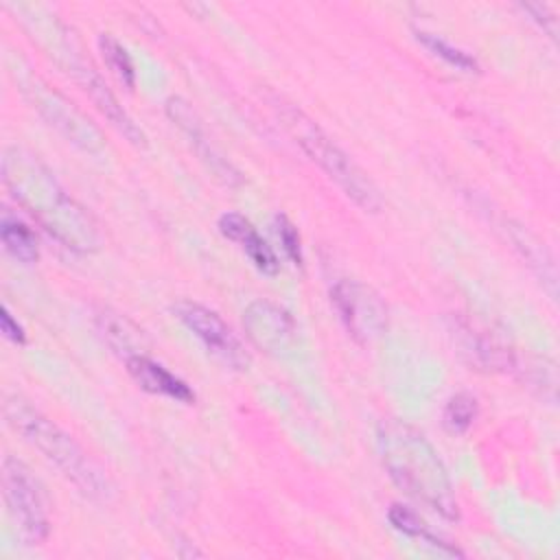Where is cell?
Instances as JSON below:
<instances>
[{
	"label": "cell",
	"instance_id": "cell-1",
	"mask_svg": "<svg viewBox=\"0 0 560 560\" xmlns=\"http://www.w3.org/2000/svg\"><path fill=\"white\" fill-rule=\"evenodd\" d=\"M2 182L22 208L63 247L90 254L98 247L92 214L57 182L52 171L31 151L7 147L0 160Z\"/></svg>",
	"mask_w": 560,
	"mask_h": 560
},
{
	"label": "cell",
	"instance_id": "cell-2",
	"mask_svg": "<svg viewBox=\"0 0 560 560\" xmlns=\"http://www.w3.org/2000/svg\"><path fill=\"white\" fill-rule=\"evenodd\" d=\"M381 462L392 481L446 521H457L459 505L446 468L431 442L411 424L387 418L376 427Z\"/></svg>",
	"mask_w": 560,
	"mask_h": 560
},
{
	"label": "cell",
	"instance_id": "cell-3",
	"mask_svg": "<svg viewBox=\"0 0 560 560\" xmlns=\"http://www.w3.org/2000/svg\"><path fill=\"white\" fill-rule=\"evenodd\" d=\"M2 413L7 424L37 448L74 488L98 503H109L114 488L92 457L50 418L39 413L22 396H4Z\"/></svg>",
	"mask_w": 560,
	"mask_h": 560
},
{
	"label": "cell",
	"instance_id": "cell-4",
	"mask_svg": "<svg viewBox=\"0 0 560 560\" xmlns=\"http://www.w3.org/2000/svg\"><path fill=\"white\" fill-rule=\"evenodd\" d=\"M273 109L293 142L365 212L381 208V195L368 173L300 107L273 98Z\"/></svg>",
	"mask_w": 560,
	"mask_h": 560
},
{
	"label": "cell",
	"instance_id": "cell-5",
	"mask_svg": "<svg viewBox=\"0 0 560 560\" xmlns=\"http://www.w3.org/2000/svg\"><path fill=\"white\" fill-rule=\"evenodd\" d=\"M11 74H13L15 83L20 85L22 94L28 98V103L39 112V116L48 125H52L68 142H72L74 147H79L85 153H98L105 149V140H103L101 131L66 96H61L59 92L48 88L33 72L11 70Z\"/></svg>",
	"mask_w": 560,
	"mask_h": 560
},
{
	"label": "cell",
	"instance_id": "cell-6",
	"mask_svg": "<svg viewBox=\"0 0 560 560\" xmlns=\"http://www.w3.org/2000/svg\"><path fill=\"white\" fill-rule=\"evenodd\" d=\"M2 497L18 536L26 545H39L48 536V512L39 481L18 457L2 459Z\"/></svg>",
	"mask_w": 560,
	"mask_h": 560
},
{
	"label": "cell",
	"instance_id": "cell-7",
	"mask_svg": "<svg viewBox=\"0 0 560 560\" xmlns=\"http://www.w3.org/2000/svg\"><path fill=\"white\" fill-rule=\"evenodd\" d=\"M330 300L354 341L372 343L385 332L387 306L372 287L359 280H339L330 289Z\"/></svg>",
	"mask_w": 560,
	"mask_h": 560
},
{
	"label": "cell",
	"instance_id": "cell-8",
	"mask_svg": "<svg viewBox=\"0 0 560 560\" xmlns=\"http://www.w3.org/2000/svg\"><path fill=\"white\" fill-rule=\"evenodd\" d=\"M173 313L221 363L234 370H245L249 365V357L241 339L221 319V315L192 300H182L173 304Z\"/></svg>",
	"mask_w": 560,
	"mask_h": 560
},
{
	"label": "cell",
	"instance_id": "cell-9",
	"mask_svg": "<svg viewBox=\"0 0 560 560\" xmlns=\"http://www.w3.org/2000/svg\"><path fill=\"white\" fill-rule=\"evenodd\" d=\"M243 328L254 346L269 354H287L298 343V324L291 313L269 300H254L243 313Z\"/></svg>",
	"mask_w": 560,
	"mask_h": 560
},
{
	"label": "cell",
	"instance_id": "cell-10",
	"mask_svg": "<svg viewBox=\"0 0 560 560\" xmlns=\"http://www.w3.org/2000/svg\"><path fill=\"white\" fill-rule=\"evenodd\" d=\"M166 114L168 118L188 136L192 149L197 151L199 160L206 164V168L225 186H236L241 184V173L214 149V144L208 140L206 129L201 125V118L192 109L190 103H186L179 96H171L166 101Z\"/></svg>",
	"mask_w": 560,
	"mask_h": 560
},
{
	"label": "cell",
	"instance_id": "cell-11",
	"mask_svg": "<svg viewBox=\"0 0 560 560\" xmlns=\"http://www.w3.org/2000/svg\"><path fill=\"white\" fill-rule=\"evenodd\" d=\"M74 81L90 94L92 103L96 105V109L136 147H144L147 144V136L144 131L131 120V116L122 109V105L116 101V96L112 94V90L105 85V81L101 79V74L90 66V61L81 63L77 70H72Z\"/></svg>",
	"mask_w": 560,
	"mask_h": 560
},
{
	"label": "cell",
	"instance_id": "cell-12",
	"mask_svg": "<svg viewBox=\"0 0 560 560\" xmlns=\"http://www.w3.org/2000/svg\"><path fill=\"white\" fill-rule=\"evenodd\" d=\"M127 372L131 374V378L149 394H158V396H166L173 398L177 402H186L190 405L195 400L192 389L177 378L175 374H171L162 363L153 361L147 354H133L129 359H125Z\"/></svg>",
	"mask_w": 560,
	"mask_h": 560
},
{
	"label": "cell",
	"instance_id": "cell-13",
	"mask_svg": "<svg viewBox=\"0 0 560 560\" xmlns=\"http://www.w3.org/2000/svg\"><path fill=\"white\" fill-rule=\"evenodd\" d=\"M219 230L225 238L238 243L243 252L249 256L254 267L267 276L278 273L280 262L273 254V249L267 245V241L256 232V228L238 212H225L219 219Z\"/></svg>",
	"mask_w": 560,
	"mask_h": 560
},
{
	"label": "cell",
	"instance_id": "cell-14",
	"mask_svg": "<svg viewBox=\"0 0 560 560\" xmlns=\"http://www.w3.org/2000/svg\"><path fill=\"white\" fill-rule=\"evenodd\" d=\"M98 330H101V337L107 341V346L118 352L120 357L129 359L133 354H144L140 348H142V330L129 322L125 315L120 313H114V311H103L98 317Z\"/></svg>",
	"mask_w": 560,
	"mask_h": 560
},
{
	"label": "cell",
	"instance_id": "cell-15",
	"mask_svg": "<svg viewBox=\"0 0 560 560\" xmlns=\"http://www.w3.org/2000/svg\"><path fill=\"white\" fill-rule=\"evenodd\" d=\"M387 518H389V523H392L398 532H402V534H407V536H411V538L422 540L424 545L433 547L438 553H444V556H464L457 547H451L448 542L435 538V536L429 532V527L424 525V521H422L416 512H411L409 508H405V505L394 503V505L389 508V512H387Z\"/></svg>",
	"mask_w": 560,
	"mask_h": 560
},
{
	"label": "cell",
	"instance_id": "cell-16",
	"mask_svg": "<svg viewBox=\"0 0 560 560\" xmlns=\"http://www.w3.org/2000/svg\"><path fill=\"white\" fill-rule=\"evenodd\" d=\"M510 230H512L514 245L523 252V258H527V262L536 269V273L542 278V282H549V295L556 298V267H553V260H551L549 252L545 249V245H540V241H536V236L529 234L521 225H514Z\"/></svg>",
	"mask_w": 560,
	"mask_h": 560
},
{
	"label": "cell",
	"instance_id": "cell-17",
	"mask_svg": "<svg viewBox=\"0 0 560 560\" xmlns=\"http://www.w3.org/2000/svg\"><path fill=\"white\" fill-rule=\"evenodd\" d=\"M0 241L4 245V249L24 265H33L39 256V247H37V238L31 232V228H26L22 221L4 217L0 223Z\"/></svg>",
	"mask_w": 560,
	"mask_h": 560
},
{
	"label": "cell",
	"instance_id": "cell-18",
	"mask_svg": "<svg viewBox=\"0 0 560 560\" xmlns=\"http://www.w3.org/2000/svg\"><path fill=\"white\" fill-rule=\"evenodd\" d=\"M98 48H101V55H103L107 68L112 70V74L127 90H131L136 83V72H133V63H131V57L125 50V46L109 33H103V35H98Z\"/></svg>",
	"mask_w": 560,
	"mask_h": 560
},
{
	"label": "cell",
	"instance_id": "cell-19",
	"mask_svg": "<svg viewBox=\"0 0 560 560\" xmlns=\"http://www.w3.org/2000/svg\"><path fill=\"white\" fill-rule=\"evenodd\" d=\"M477 411H479V405H477V398L468 392H457L455 396L448 398L446 407H444V427L459 435V433H466L475 418H477Z\"/></svg>",
	"mask_w": 560,
	"mask_h": 560
},
{
	"label": "cell",
	"instance_id": "cell-20",
	"mask_svg": "<svg viewBox=\"0 0 560 560\" xmlns=\"http://www.w3.org/2000/svg\"><path fill=\"white\" fill-rule=\"evenodd\" d=\"M416 37H418V42H422L431 52H435L438 57H442L446 63L455 66L457 70H464V72H479V63H477V59H475L470 52H466V50H462V48H457V46H453V44L444 42L442 37H438V35H433V33H427V31H416Z\"/></svg>",
	"mask_w": 560,
	"mask_h": 560
},
{
	"label": "cell",
	"instance_id": "cell-21",
	"mask_svg": "<svg viewBox=\"0 0 560 560\" xmlns=\"http://www.w3.org/2000/svg\"><path fill=\"white\" fill-rule=\"evenodd\" d=\"M276 225H278V236H280V241H282L284 254L291 258L293 265H302L300 234H298L295 225H293L284 214H278V217H276Z\"/></svg>",
	"mask_w": 560,
	"mask_h": 560
},
{
	"label": "cell",
	"instance_id": "cell-22",
	"mask_svg": "<svg viewBox=\"0 0 560 560\" xmlns=\"http://www.w3.org/2000/svg\"><path fill=\"white\" fill-rule=\"evenodd\" d=\"M523 9L542 26L545 33H549L551 37H556L558 20H556L553 11H551L547 4H542V2H527V4H523Z\"/></svg>",
	"mask_w": 560,
	"mask_h": 560
},
{
	"label": "cell",
	"instance_id": "cell-23",
	"mask_svg": "<svg viewBox=\"0 0 560 560\" xmlns=\"http://www.w3.org/2000/svg\"><path fill=\"white\" fill-rule=\"evenodd\" d=\"M0 330L7 339H11L13 343H24V328L18 324V319L9 313L7 306H2V313H0Z\"/></svg>",
	"mask_w": 560,
	"mask_h": 560
}]
</instances>
